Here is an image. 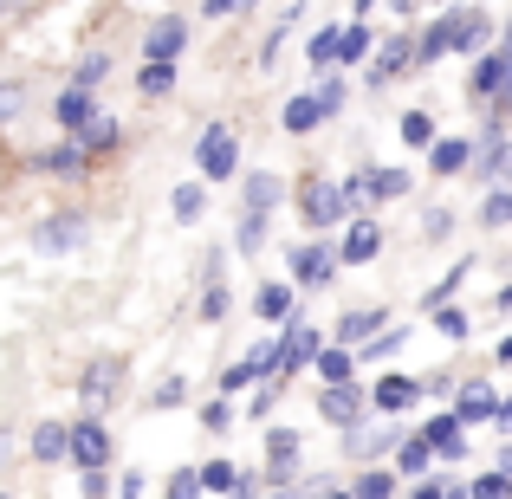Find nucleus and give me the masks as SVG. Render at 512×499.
<instances>
[{"label": "nucleus", "mask_w": 512, "mask_h": 499, "mask_svg": "<svg viewBox=\"0 0 512 499\" xmlns=\"http://www.w3.org/2000/svg\"><path fill=\"white\" fill-rule=\"evenodd\" d=\"M487 39H493V20H487L480 7H474V13H467V7H448V13H441V20L422 33L415 59H422V65H435L441 52H454V46H461V52H487Z\"/></svg>", "instance_id": "f257e3e1"}, {"label": "nucleus", "mask_w": 512, "mask_h": 499, "mask_svg": "<svg viewBox=\"0 0 512 499\" xmlns=\"http://www.w3.org/2000/svg\"><path fill=\"white\" fill-rule=\"evenodd\" d=\"M195 163H201V175H208V182H227V175L240 169L234 130H227V124H208V130H201V143H195Z\"/></svg>", "instance_id": "f03ea898"}, {"label": "nucleus", "mask_w": 512, "mask_h": 499, "mask_svg": "<svg viewBox=\"0 0 512 499\" xmlns=\"http://www.w3.org/2000/svg\"><path fill=\"white\" fill-rule=\"evenodd\" d=\"M299 214H305V227H338L344 214H350V201H344V188H331V182H312L305 188V201H299Z\"/></svg>", "instance_id": "7ed1b4c3"}, {"label": "nucleus", "mask_w": 512, "mask_h": 499, "mask_svg": "<svg viewBox=\"0 0 512 499\" xmlns=\"http://www.w3.org/2000/svg\"><path fill=\"white\" fill-rule=\"evenodd\" d=\"M338 260H344V247H299L292 253V279H299V286H325V279L338 273Z\"/></svg>", "instance_id": "20e7f679"}, {"label": "nucleus", "mask_w": 512, "mask_h": 499, "mask_svg": "<svg viewBox=\"0 0 512 499\" xmlns=\"http://www.w3.org/2000/svg\"><path fill=\"white\" fill-rule=\"evenodd\" d=\"M117 383H124V363H117V357H98V363H91V370H85V409L98 415L104 402L117 396Z\"/></svg>", "instance_id": "39448f33"}, {"label": "nucleus", "mask_w": 512, "mask_h": 499, "mask_svg": "<svg viewBox=\"0 0 512 499\" xmlns=\"http://www.w3.org/2000/svg\"><path fill=\"white\" fill-rule=\"evenodd\" d=\"M78 240H85V221H78V214H65V221H39V227H33V253H72Z\"/></svg>", "instance_id": "423d86ee"}, {"label": "nucleus", "mask_w": 512, "mask_h": 499, "mask_svg": "<svg viewBox=\"0 0 512 499\" xmlns=\"http://www.w3.org/2000/svg\"><path fill=\"white\" fill-rule=\"evenodd\" d=\"M182 39H188V26L175 20V13H169V20H156L150 33H143V52H150V65H175V52H182Z\"/></svg>", "instance_id": "0eeeda50"}, {"label": "nucleus", "mask_w": 512, "mask_h": 499, "mask_svg": "<svg viewBox=\"0 0 512 499\" xmlns=\"http://www.w3.org/2000/svg\"><path fill=\"white\" fill-rule=\"evenodd\" d=\"M104 454H111V441H104V422H98V415H91V422H78V428H72V461L91 474V467H104Z\"/></svg>", "instance_id": "6e6552de"}, {"label": "nucleus", "mask_w": 512, "mask_h": 499, "mask_svg": "<svg viewBox=\"0 0 512 499\" xmlns=\"http://www.w3.org/2000/svg\"><path fill=\"white\" fill-rule=\"evenodd\" d=\"M318 415H325V422H338V428H350L363 415V396L350 383H325V396H318Z\"/></svg>", "instance_id": "1a4fd4ad"}, {"label": "nucleus", "mask_w": 512, "mask_h": 499, "mask_svg": "<svg viewBox=\"0 0 512 499\" xmlns=\"http://www.w3.org/2000/svg\"><path fill=\"white\" fill-rule=\"evenodd\" d=\"M454 415H461V422H487V415H500V396H493V383H467L461 396H454Z\"/></svg>", "instance_id": "9d476101"}, {"label": "nucleus", "mask_w": 512, "mask_h": 499, "mask_svg": "<svg viewBox=\"0 0 512 499\" xmlns=\"http://www.w3.org/2000/svg\"><path fill=\"white\" fill-rule=\"evenodd\" d=\"M52 111H59V124H65V130H85L91 117H98V111H91V85L59 91V104H52Z\"/></svg>", "instance_id": "9b49d317"}, {"label": "nucleus", "mask_w": 512, "mask_h": 499, "mask_svg": "<svg viewBox=\"0 0 512 499\" xmlns=\"http://www.w3.org/2000/svg\"><path fill=\"white\" fill-rule=\"evenodd\" d=\"M422 435L435 441V448L448 454V461H461V454H467V435H461V415H435V422H428Z\"/></svg>", "instance_id": "f8f14e48"}, {"label": "nucleus", "mask_w": 512, "mask_h": 499, "mask_svg": "<svg viewBox=\"0 0 512 499\" xmlns=\"http://www.w3.org/2000/svg\"><path fill=\"white\" fill-rule=\"evenodd\" d=\"M59 454H72V428L39 422V428H33V461H52V467H59Z\"/></svg>", "instance_id": "ddd939ff"}, {"label": "nucleus", "mask_w": 512, "mask_h": 499, "mask_svg": "<svg viewBox=\"0 0 512 499\" xmlns=\"http://www.w3.org/2000/svg\"><path fill=\"white\" fill-rule=\"evenodd\" d=\"M376 253H383V234H376V221H357V227H350V240H344V260H350V266H370Z\"/></svg>", "instance_id": "4468645a"}, {"label": "nucleus", "mask_w": 512, "mask_h": 499, "mask_svg": "<svg viewBox=\"0 0 512 499\" xmlns=\"http://www.w3.org/2000/svg\"><path fill=\"white\" fill-rule=\"evenodd\" d=\"M279 195H286V182H279V175H266V169L247 175V214H273Z\"/></svg>", "instance_id": "2eb2a0df"}, {"label": "nucleus", "mask_w": 512, "mask_h": 499, "mask_svg": "<svg viewBox=\"0 0 512 499\" xmlns=\"http://www.w3.org/2000/svg\"><path fill=\"white\" fill-rule=\"evenodd\" d=\"M428 163H435V175H461L467 163H474V143H461V137H441Z\"/></svg>", "instance_id": "dca6fc26"}, {"label": "nucleus", "mask_w": 512, "mask_h": 499, "mask_svg": "<svg viewBox=\"0 0 512 499\" xmlns=\"http://www.w3.org/2000/svg\"><path fill=\"white\" fill-rule=\"evenodd\" d=\"M253 312H260V325L292 318V286H260V292H253Z\"/></svg>", "instance_id": "f3484780"}, {"label": "nucleus", "mask_w": 512, "mask_h": 499, "mask_svg": "<svg viewBox=\"0 0 512 499\" xmlns=\"http://www.w3.org/2000/svg\"><path fill=\"white\" fill-rule=\"evenodd\" d=\"M299 363H318V331L312 325H286V370Z\"/></svg>", "instance_id": "a211bd4d"}, {"label": "nucleus", "mask_w": 512, "mask_h": 499, "mask_svg": "<svg viewBox=\"0 0 512 499\" xmlns=\"http://www.w3.org/2000/svg\"><path fill=\"white\" fill-rule=\"evenodd\" d=\"M338 52H344V33L338 26H318L312 46H305V59H312V72H325V65H338Z\"/></svg>", "instance_id": "6ab92c4d"}, {"label": "nucleus", "mask_w": 512, "mask_h": 499, "mask_svg": "<svg viewBox=\"0 0 512 499\" xmlns=\"http://www.w3.org/2000/svg\"><path fill=\"white\" fill-rule=\"evenodd\" d=\"M376 331H383V312H376V305L370 312H344L338 318V344H363V337H376Z\"/></svg>", "instance_id": "aec40b11"}, {"label": "nucleus", "mask_w": 512, "mask_h": 499, "mask_svg": "<svg viewBox=\"0 0 512 499\" xmlns=\"http://www.w3.org/2000/svg\"><path fill=\"white\" fill-rule=\"evenodd\" d=\"M279 124H286L292 137H305V130H318V124H325V111H318V91H312V98H292Z\"/></svg>", "instance_id": "412c9836"}, {"label": "nucleus", "mask_w": 512, "mask_h": 499, "mask_svg": "<svg viewBox=\"0 0 512 499\" xmlns=\"http://www.w3.org/2000/svg\"><path fill=\"white\" fill-rule=\"evenodd\" d=\"M415 396H422V389H415L409 376H383V383H376V396H370V402H376V409H409Z\"/></svg>", "instance_id": "4be33fe9"}, {"label": "nucleus", "mask_w": 512, "mask_h": 499, "mask_svg": "<svg viewBox=\"0 0 512 499\" xmlns=\"http://www.w3.org/2000/svg\"><path fill=\"white\" fill-rule=\"evenodd\" d=\"M350 363H357V350H350V344L318 350V376H325V383H350Z\"/></svg>", "instance_id": "5701e85b"}, {"label": "nucleus", "mask_w": 512, "mask_h": 499, "mask_svg": "<svg viewBox=\"0 0 512 499\" xmlns=\"http://www.w3.org/2000/svg\"><path fill=\"white\" fill-rule=\"evenodd\" d=\"M169 208H175V221H201V208H208V195H201L195 182H182V188L169 195Z\"/></svg>", "instance_id": "b1692460"}, {"label": "nucleus", "mask_w": 512, "mask_h": 499, "mask_svg": "<svg viewBox=\"0 0 512 499\" xmlns=\"http://www.w3.org/2000/svg\"><path fill=\"white\" fill-rule=\"evenodd\" d=\"M402 143L428 150V143H435V117H428V111H409V117H402Z\"/></svg>", "instance_id": "393cba45"}, {"label": "nucleus", "mask_w": 512, "mask_h": 499, "mask_svg": "<svg viewBox=\"0 0 512 499\" xmlns=\"http://www.w3.org/2000/svg\"><path fill=\"white\" fill-rule=\"evenodd\" d=\"M137 85H143V98H169L175 91V65H143Z\"/></svg>", "instance_id": "a878e982"}, {"label": "nucleus", "mask_w": 512, "mask_h": 499, "mask_svg": "<svg viewBox=\"0 0 512 499\" xmlns=\"http://www.w3.org/2000/svg\"><path fill=\"white\" fill-rule=\"evenodd\" d=\"M266 454H273V467L286 474L292 454H299V435H292V428H273V435H266Z\"/></svg>", "instance_id": "bb28decb"}, {"label": "nucleus", "mask_w": 512, "mask_h": 499, "mask_svg": "<svg viewBox=\"0 0 512 499\" xmlns=\"http://www.w3.org/2000/svg\"><path fill=\"white\" fill-rule=\"evenodd\" d=\"M428 454H435V441H428V435H409V441H402V474H422Z\"/></svg>", "instance_id": "cd10ccee"}, {"label": "nucleus", "mask_w": 512, "mask_h": 499, "mask_svg": "<svg viewBox=\"0 0 512 499\" xmlns=\"http://www.w3.org/2000/svg\"><path fill=\"white\" fill-rule=\"evenodd\" d=\"M402 188H409V175H402V169H370V195H376V201L402 195Z\"/></svg>", "instance_id": "c85d7f7f"}, {"label": "nucleus", "mask_w": 512, "mask_h": 499, "mask_svg": "<svg viewBox=\"0 0 512 499\" xmlns=\"http://www.w3.org/2000/svg\"><path fill=\"white\" fill-rule=\"evenodd\" d=\"M435 331H441V337H454V344H461V337L474 331V325H467V312H461V305H441V312H435Z\"/></svg>", "instance_id": "c756f323"}, {"label": "nucleus", "mask_w": 512, "mask_h": 499, "mask_svg": "<svg viewBox=\"0 0 512 499\" xmlns=\"http://www.w3.org/2000/svg\"><path fill=\"white\" fill-rule=\"evenodd\" d=\"M396 435H383V428H350V454H383Z\"/></svg>", "instance_id": "7c9ffc66"}, {"label": "nucleus", "mask_w": 512, "mask_h": 499, "mask_svg": "<svg viewBox=\"0 0 512 499\" xmlns=\"http://www.w3.org/2000/svg\"><path fill=\"white\" fill-rule=\"evenodd\" d=\"M117 143V117H91L85 124V150H111Z\"/></svg>", "instance_id": "2f4dec72"}, {"label": "nucleus", "mask_w": 512, "mask_h": 499, "mask_svg": "<svg viewBox=\"0 0 512 499\" xmlns=\"http://www.w3.org/2000/svg\"><path fill=\"white\" fill-rule=\"evenodd\" d=\"M480 221H487V227H506V221H512V188H500V195H487Z\"/></svg>", "instance_id": "473e14b6"}, {"label": "nucleus", "mask_w": 512, "mask_h": 499, "mask_svg": "<svg viewBox=\"0 0 512 499\" xmlns=\"http://www.w3.org/2000/svg\"><path fill=\"white\" fill-rule=\"evenodd\" d=\"M201 487H208V493H227V487H240V480H234V467H227V461H208V467H201Z\"/></svg>", "instance_id": "72a5a7b5"}, {"label": "nucleus", "mask_w": 512, "mask_h": 499, "mask_svg": "<svg viewBox=\"0 0 512 499\" xmlns=\"http://www.w3.org/2000/svg\"><path fill=\"white\" fill-rule=\"evenodd\" d=\"M474 499H512V474H480L474 480Z\"/></svg>", "instance_id": "f704fd0d"}, {"label": "nucleus", "mask_w": 512, "mask_h": 499, "mask_svg": "<svg viewBox=\"0 0 512 499\" xmlns=\"http://www.w3.org/2000/svg\"><path fill=\"white\" fill-rule=\"evenodd\" d=\"M370 46H376V39H370V26H344V52H338V59H363Z\"/></svg>", "instance_id": "c9c22d12"}, {"label": "nucleus", "mask_w": 512, "mask_h": 499, "mask_svg": "<svg viewBox=\"0 0 512 499\" xmlns=\"http://www.w3.org/2000/svg\"><path fill=\"white\" fill-rule=\"evenodd\" d=\"M344 98H350V91L338 85V78H325V85H318V111H325V117H338V111H344Z\"/></svg>", "instance_id": "e433bc0d"}, {"label": "nucleus", "mask_w": 512, "mask_h": 499, "mask_svg": "<svg viewBox=\"0 0 512 499\" xmlns=\"http://www.w3.org/2000/svg\"><path fill=\"white\" fill-rule=\"evenodd\" d=\"M201 318H208V325H221V318H227V286H221V279H214L208 299H201Z\"/></svg>", "instance_id": "4c0bfd02"}, {"label": "nucleus", "mask_w": 512, "mask_h": 499, "mask_svg": "<svg viewBox=\"0 0 512 499\" xmlns=\"http://www.w3.org/2000/svg\"><path fill=\"white\" fill-rule=\"evenodd\" d=\"M402 65H409V39H389V52H383V65H376V78L402 72Z\"/></svg>", "instance_id": "58836bf2"}, {"label": "nucleus", "mask_w": 512, "mask_h": 499, "mask_svg": "<svg viewBox=\"0 0 512 499\" xmlns=\"http://www.w3.org/2000/svg\"><path fill=\"white\" fill-rule=\"evenodd\" d=\"M78 163H85V143H65V150H52V156H46V169H65V175H72Z\"/></svg>", "instance_id": "ea45409f"}, {"label": "nucleus", "mask_w": 512, "mask_h": 499, "mask_svg": "<svg viewBox=\"0 0 512 499\" xmlns=\"http://www.w3.org/2000/svg\"><path fill=\"white\" fill-rule=\"evenodd\" d=\"M357 499H389V474H363L357 480Z\"/></svg>", "instance_id": "a19ab883"}, {"label": "nucleus", "mask_w": 512, "mask_h": 499, "mask_svg": "<svg viewBox=\"0 0 512 499\" xmlns=\"http://www.w3.org/2000/svg\"><path fill=\"white\" fill-rule=\"evenodd\" d=\"M240 7H253V0H201V13H208V20H227V13H240Z\"/></svg>", "instance_id": "79ce46f5"}, {"label": "nucleus", "mask_w": 512, "mask_h": 499, "mask_svg": "<svg viewBox=\"0 0 512 499\" xmlns=\"http://www.w3.org/2000/svg\"><path fill=\"white\" fill-rule=\"evenodd\" d=\"M201 493V474H175L169 480V499H195Z\"/></svg>", "instance_id": "37998d69"}, {"label": "nucleus", "mask_w": 512, "mask_h": 499, "mask_svg": "<svg viewBox=\"0 0 512 499\" xmlns=\"http://www.w3.org/2000/svg\"><path fill=\"white\" fill-rule=\"evenodd\" d=\"M104 72H111V59H104V52H91V59L78 65V85H91V78H104Z\"/></svg>", "instance_id": "c03bdc74"}, {"label": "nucleus", "mask_w": 512, "mask_h": 499, "mask_svg": "<svg viewBox=\"0 0 512 499\" xmlns=\"http://www.w3.org/2000/svg\"><path fill=\"white\" fill-rule=\"evenodd\" d=\"M344 201H350V208H363V201H370V175H350V182H344Z\"/></svg>", "instance_id": "a18cd8bd"}, {"label": "nucleus", "mask_w": 512, "mask_h": 499, "mask_svg": "<svg viewBox=\"0 0 512 499\" xmlns=\"http://www.w3.org/2000/svg\"><path fill=\"white\" fill-rule=\"evenodd\" d=\"M234 422V409H227V402H208V409H201V428H227Z\"/></svg>", "instance_id": "49530a36"}, {"label": "nucleus", "mask_w": 512, "mask_h": 499, "mask_svg": "<svg viewBox=\"0 0 512 499\" xmlns=\"http://www.w3.org/2000/svg\"><path fill=\"white\" fill-rule=\"evenodd\" d=\"M260 227H266V214H247L240 221V247H260Z\"/></svg>", "instance_id": "de8ad7c7"}, {"label": "nucleus", "mask_w": 512, "mask_h": 499, "mask_svg": "<svg viewBox=\"0 0 512 499\" xmlns=\"http://www.w3.org/2000/svg\"><path fill=\"white\" fill-rule=\"evenodd\" d=\"M104 493H111V480H104V467H91V474H85V499H104Z\"/></svg>", "instance_id": "09e8293b"}, {"label": "nucleus", "mask_w": 512, "mask_h": 499, "mask_svg": "<svg viewBox=\"0 0 512 499\" xmlns=\"http://www.w3.org/2000/svg\"><path fill=\"white\" fill-rule=\"evenodd\" d=\"M13 111H20V85H0V124H7Z\"/></svg>", "instance_id": "8fccbe9b"}, {"label": "nucleus", "mask_w": 512, "mask_h": 499, "mask_svg": "<svg viewBox=\"0 0 512 499\" xmlns=\"http://www.w3.org/2000/svg\"><path fill=\"white\" fill-rule=\"evenodd\" d=\"M221 383H227V389H247V383H253V370H247V363H227Z\"/></svg>", "instance_id": "3c124183"}, {"label": "nucleus", "mask_w": 512, "mask_h": 499, "mask_svg": "<svg viewBox=\"0 0 512 499\" xmlns=\"http://www.w3.org/2000/svg\"><path fill=\"white\" fill-rule=\"evenodd\" d=\"M396 344H402V331H383V337H376L370 350H363V357H389V350H396Z\"/></svg>", "instance_id": "603ef678"}, {"label": "nucleus", "mask_w": 512, "mask_h": 499, "mask_svg": "<svg viewBox=\"0 0 512 499\" xmlns=\"http://www.w3.org/2000/svg\"><path fill=\"white\" fill-rule=\"evenodd\" d=\"M169 402H182V376H169V383L156 389V409H169Z\"/></svg>", "instance_id": "864d4df0"}, {"label": "nucleus", "mask_w": 512, "mask_h": 499, "mask_svg": "<svg viewBox=\"0 0 512 499\" xmlns=\"http://www.w3.org/2000/svg\"><path fill=\"white\" fill-rule=\"evenodd\" d=\"M415 499H467L461 487H415Z\"/></svg>", "instance_id": "5fc2aeb1"}, {"label": "nucleus", "mask_w": 512, "mask_h": 499, "mask_svg": "<svg viewBox=\"0 0 512 499\" xmlns=\"http://www.w3.org/2000/svg\"><path fill=\"white\" fill-rule=\"evenodd\" d=\"M33 7V0H0V20H7V13H26Z\"/></svg>", "instance_id": "6e6d98bb"}, {"label": "nucleus", "mask_w": 512, "mask_h": 499, "mask_svg": "<svg viewBox=\"0 0 512 499\" xmlns=\"http://www.w3.org/2000/svg\"><path fill=\"white\" fill-rule=\"evenodd\" d=\"M493 312H512V286L500 292V299H493Z\"/></svg>", "instance_id": "4d7b16f0"}, {"label": "nucleus", "mask_w": 512, "mask_h": 499, "mask_svg": "<svg viewBox=\"0 0 512 499\" xmlns=\"http://www.w3.org/2000/svg\"><path fill=\"white\" fill-rule=\"evenodd\" d=\"M500 428H512V396H506V402H500Z\"/></svg>", "instance_id": "13d9d810"}, {"label": "nucleus", "mask_w": 512, "mask_h": 499, "mask_svg": "<svg viewBox=\"0 0 512 499\" xmlns=\"http://www.w3.org/2000/svg\"><path fill=\"white\" fill-rule=\"evenodd\" d=\"M500 474H512V448H506V454H500Z\"/></svg>", "instance_id": "bf43d9fd"}, {"label": "nucleus", "mask_w": 512, "mask_h": 499, "mask_svg": "<svg viewBox=\"0 0 512 499\" xmlns=\"http://www.w3.org/2000/svg\"><path fill=\"white\" fill-rule=\"evenodd\" d=\"M500 363H512V337H506V344H500Z\"/></svg>", "instance_id": "052dcab7"}, {"label": "nucleus", "mask_w": 512, "mask_h": 499, "mask_svg": "<svg viewBox=\"0 0 512 499\" xmlns=\"http://www.w3.org/2000/svg\"><path fill=\"white\" fill-rule=\"evenodd\" d=\"M331 499H357V493H331Z\"/></svg>", "instance_id": "680f3d73"}]
</instances>
